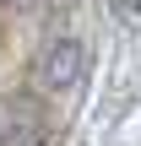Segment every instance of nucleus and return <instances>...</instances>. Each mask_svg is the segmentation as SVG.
I'll use <instances>...</instances> for the list:
<instances>
[{"instance_id": "1", "label": "nucleus", "mask_w": 141, "mask_h": 146, "mask_svg": "<svg viewBox=\"0 0 141 146\" xmlns=\"http://www.w3.org/2000/svg\"><path fill=\"white\" fill-rule=\"evenodd\" d=\"M82 70H87V49H82V38H54V43H43L38 65H33V87H43V92H65V87L82 81Z\"/></svg>"}, {"instance_id": "2", "label": "nucleus", "mask_w": 141, "mask_h": 146, "mask_svg": "<svg viewBox=\"0 0 141 146\" xmlns=\"http://www.w3.org/2000/svg\"><path fill=\"white\" fill-rule=\"evenodd\" d=\"M0 146H43V125L33 114H5L0 119Z\"/></svg>"}, {"instance_id": "3", "label": "nucleus", "mask_w": 141, "mask_h": 146, "mask_svg": "<svg viewBox=\"0 0 141 146\" xmlns=\"http://www.w3.org/2000/svg\"><path fill=\"white\" fill-rule=\"evenodd\" d=\"M114 16H120L130 33H141V0H114Z\"/></svg>"}]
</instances>
